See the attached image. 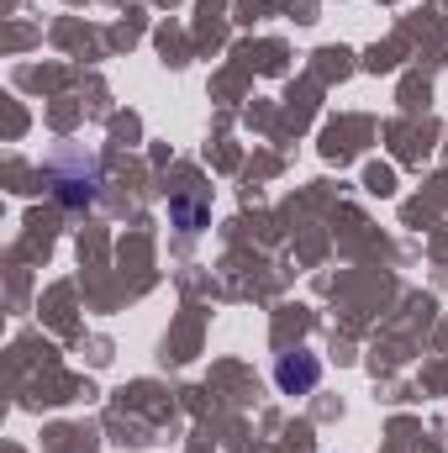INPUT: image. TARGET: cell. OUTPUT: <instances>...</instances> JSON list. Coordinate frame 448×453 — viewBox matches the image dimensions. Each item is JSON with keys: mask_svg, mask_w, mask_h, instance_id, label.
<instances>
[{"mask_svg": "<svg viewBox=\"0 0 448 453\" xmlns=\"http://www.w3.org/2000/svg\"><path fill=\"white\" fill-rule=\"evenodd\" d=\"M274 385H280V395H312V390L322 385V358L306 353V348L280 353V364H274Z\"/></svg>", "mask_w": 448, "mask_h": 453, "instance_id": "6da1fadb", "label": "cell"}, {"mask_svg": "<svg viewBox=\"0 0 448 453\" xmlns=\"http://www.w3.org/2000/svg\"><path fill=\"white\" fill-rule=\"evenodd\" d=\"M53 196H58L69 211L96 206V196H101V169H96V158H90L85 169H58V164H53Z\"/></svg>", "mask_w": 448, "mask_h": 453, "instance_id": "7a4b0ae2", "label": "cell"}, {"mask_svg": "<svg viewBox=\"0 0 448 453\" xmlns=\"http://www.w3.org/2000/svg\"><path fill=\"white\" fill-rule=\"evenodd\" d=\"M169 217H174L180 232H190V237L212 222V211H206V201H201V196H174V201H169Z\"/></svg>", "mask_w": 448, "mask_h": 453, "instance_id": "3957f363", "label": "cell"}]
</instances>
